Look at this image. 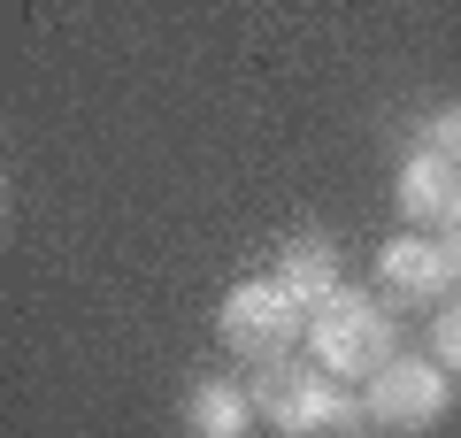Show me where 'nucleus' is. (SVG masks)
I'll list each match as a JSON object with an SVG mask.
<instances>
[{
    "instance_id": "nucleus-1",
    "label": "nucleus",
    "mask_w": 461,
    "mask_h": 438,
    "mask_svg": "<svg viewBox=\"0 0 461 438\" xmlns=\"http://www.w3.org/2000/svg\"><path fill=\"white\" fill-rule=\"evenodd\" d=\"M308 346H315V370L323 377H377L393 361V315L369 300V292H330L323 308L308 315Z\"/></svg>"
},
{
    "instance_id": "nucleus-2",
    "label": "nucleus",
    "mask_w": 461,
    "mask_h": 438,
    "mask_svg": "<svg viewBox=\"0 0 461 438\" xmlns=\"http://www.w3.org/2000/svg\"><path fill=\"white\" fill-rule=\"evenodd\" d=\"M254 415L269 423L277 438H315V431H346V423L362 415V407H346L339 385H330L315 361H269L254 370Z\"/></svg>"
},
{
    "instance_id": "nucleus-3",
    "label": "nucleus",
    "mask_w": 461,
    "mask_h": 438,
    "mask_svg": "<svg viewBox=\"0 0 461 438\" xmlns=\"http://www.w3.org/2000/svg\"><path fill=\"white\" fill-rule=\"evenodd\" d=\"M215 324H223L230 354H247L254 370H269V361H285V346L308 331V308H300L277 277H254V285H230L223 292V315H215Z\"/></svg>"
},
{
    "instance_id": "nucleus-4",
    "label": "nucleus",
    "mask_w": 461,
    "mask_h": 438,
    "mask_svg": "<svg viewBox=\"0 0 461 438\" xmlns=\"http://www.w3.org/2000/svg\"><path fill=\"white\" fill-rule=\"evenodd\" d=\"M362 415L377 423V431H400V438L430 431V423L446 415V370H438V361H423V354H393L377 377H369Z\"/></svg>"
},
{
    "instance_id": "nucleus-5",
    "label": "nucleus",
    "mask_w": 461,
    "mask_h": 438,
    "mask_svg": "<svg viewBox=\"0 0 461 438\" xmlns=\"http://www.w3.org/2000/svg\"><path fill=\"white\" fill-rule=\"evenodd\" d=\"M400 215H408L423 239H454L461 231V169L438 154H415L400 169Z\"/></svg>"
},
{
    "instance_id": "nucleus-6",
    "label": "nucleus",
    "mask_w": 461,
    "mask_h": 438,
    "mask_svg": "<svg viewBox=\"0 0 461 438\" xmlns=\"http://www.w3.org/2000/svg\"><path fill=\"white\" fill-rule=\"evenodd\" d=\"M384 285L393 292H415V300H430V292L454 285V239H423V231H408V239L384 246Z\"/></svg>"
},
{
    "instance_id": "nucleus-7",
    "label": "nucleus",
    "mask_w": 461,
    "mask_h": 438,
    "mask_svg": "<svg viewBox=\"0 0 461 438\" xmlns=\"http://www.w3.org/2000/svg\"><path fill=\"white\" fill-rule=\"evenodd\" d=\"M185 415H193V438H247L254 423V392L247 385H223V377H200L185 392Z\"/></svg>"
},
{
    "instance_id": "nucleus-8",
    "label": "nucleus",
    "mask_w": 461,
    "mask_h": 438,
    "mask_svg": "<svg viewBox=\"0 0 461 438\" xmlns=\"http://www.w3.org/2000/svg\"><path fill=\"white\" fill-rule=\"evenodd\" d=\"M277 285H285V292L300 300V308L315 315V308L330 300V292H339V254H330L323 239H293V246L277 254Z\"/></svg>"
},
{
    "instance_id": "nucleus-9",
    "label": "nucleus",
    "mask_w": 461,
    "mask_h": 438,
    "mask_svg": "<svg viewBox=\"0 0 461 438\" xmlns=\"http://www.w3.org/2000/svg\"><path fill=\"white\" fill-rule=\"evenodd\" d=\"M423 154H438V162L461 169V100H446V108L423 123Z\"/></svg>"
},
{
    "instance_id": "nucleus-10",
    "label": "nucleus",
    "mask_w": 461,
    "mask_h": 438,
    "mask_svg": "<svg viewBox=\"0 0 461 438\" xmlns=\"http://www.w3.org/2000/svg\"><path fill=\"white\" fill-rule=\"evenodd\" d=\"M430 346H438V370H446V377H461V300H454V308L438 315V331H430Z\"/></svg>"
},
{
    "instance_id": "nucleus-11",
    "label": "nucleus",
    "mask_w": 461,
    "mask_h": 438,
    "mask_svg": "<svg viewBox=\"0 0 461 438\" xmlns=\"http://www.w3.org/2000/svg\"><path fill=\"white\" fill-rule=\"evenodd\" d=\"M454 285H461V239H454Z\"/></svg>"
}]
</instances>
